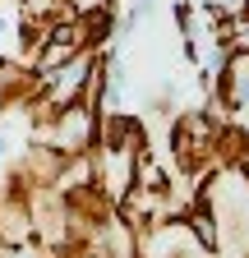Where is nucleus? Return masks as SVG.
I'll return each instance as SVG.
<instances>
[{
  "mask_svg": "<svg viewBox=\"0 0 249 258\" xmlns=\"http://www.w3.org/2000/svg\"><path fill=\"white\" fill-rule=\"evenodd\" d=\"M240 97H249V79H244V83H240Z\"/></svg>",
  "mask_w": 249,
  "mask_h": 258,
  "instance_id": "f257e3e1",
  "label": "nucleus"
}]
</instances>
